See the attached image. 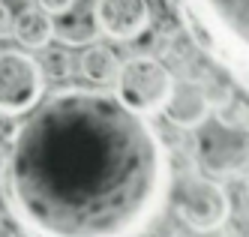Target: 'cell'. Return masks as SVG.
<instances>
[{"label": "cell", "mask_w": 249, "mask_h": 237, "mask_svg": "<svg viewBox=\"0 0 249 237\" xmlns=\"http://www.w3.org/2000/svg\"><path fill=\"white\" fill-rule=\"evenodd\" d=\"M165 3H168L171 9H180V3H183V0H165Z\"/></svg>", "instance_id": "18"}, {"label": "cell", "mask_w": 249, "mask_h": 237, "mask_svg": "<svg viewBox=\"0 0 249 237\" xmlns=\"http://www.w3.org/2000/svg\"><path fill=\"white\" fill-rule=\"evenodd\" d=\"M168 195L165 138L108 90L39 99L0 153V201L27 237H141Z\"/></svg>", "instance_id": "1"}, {"label": "cell", "mask_w": 249, "mask_h": 237, "mask_svg": "<svg viewBox=\"0 0 249 237\" xmlns=\"http://www.w3.org/2000/svg\"><path fill=\"white\" fill-rule=\"evenodd\" d=\"M51 18L39 6H24L18 15H12V33L24 48H42L51 42Z\"/></svg>", "instance_id": "10"}, {"label": "cell", "mask_w": 249, "mask_h": 237, "mask_svg": "<svg viewBox=\"0 0 249 237\" xmlns=\"http://www.w3.org/2000/svg\"><path fill=\"white\" fill-rule=\"evenodd\" d=\"M6 30H12V9L0 0V33H6Z\"/></svg>", "instance_id": "15"}, {"label": "cell", "mask_w": 249, "mask_h": 237, "mask_svg": "<svg viewBox=\"0 0 249 237\" xmlns=\"http://www.w3.org/2000/svg\"><path fill=\"white\" fill-rule=\"evenodd\" d=\"M78 66H81V75L90 81V84L108 87V84H114V78H117L120 60H117V54H114L108 45H93V42H90V45L84 48Z\"/></svg>", "instance_id": "11"}, {"label": "cell", "mask_w": 249, "mask_h": 237, "mask_svg": "<svg viewBox=\"0 0 249 237\" xmlns=\"http://www.w3.org/2000/svg\"><path fill=\"white\" fill-rule=\"evenodd\" d=\"M177 216L195 234H216L231 219V198L210 177H189L177 192Z\"/></svg>", "instance_id": "5"}, {"label": "cell", "mask_w": 249, "mask_h": 237, "mask_svg": "<svg viewBox=\"0 0 249 237\" xmlns=\"http://www.w3.org/2000/svg\"><path fill=\"white\" fill-rule=\"evenodd\" d=\"M210 114L225 129H246V96H243V90H237V93L225 90L216 102H210Z\"/></svg>", "instance_id": "12"}, {"label": "cell", "mask_w": 249, "mask_h": 237, "mask_svg": "<svg viewBox=\"0 0 249 237\" xmlns=\"http://www.w3.org/2000/svg\"><path fill=\"white\" fill-rule=\"evenodd\" d=\"M114 87H117L114 96L126 108L150 117V114H159L165 108L171 90H174V75L159 57L135 54L126 63H120Z\"/></svg>", "instance_id": "3"}, {"label": "cell", "mask_w": 249, "mask_h": 237, "mask_svg": "<svg viewBox=\"0 0 249 237\" xmlns=\"http://www.w3.org/2000/svg\"><path fill=\"white\" fill-rule=\"evenodd\" d=\"M0 237H18V231H15L9 222H0Z\"/></svg>", "instance_id": "17"}, {"label": "cell", "mask_w": 249, "mask_h": 237, "mask_svg": "<svg viewBox=\"0 0 249 237\" xmlns=\"http://www.w3.org/2000/svg\"><path fill=\"white\" fill-rule=\"evenodd\" d=\"M45 96L39 60L21 48H0V117H21Z\"/></svg>", "instance_id": "4"}, {"label": "cell", "mask_w": 249, "mask_h": 237, "mask_svg": "<svg viewBox=\"0 0 249 237\" xmlns=\"http://www.w3.org/2000/svg\"><path fill=\"white\" fill-rule=\"evenodd\" d=\"M183 27L189 39L207 51L240 90L249 75V0H183Z\"/></svg>", "instance_id": "2"}, {"label": "cell", "mask_w": 249, "mask_h": 237, "mask_svg": "<svg viewBox=\"0 0 249 237\" xmlns=\"http://www.w3.org/2000/svg\"><path fill=\"white\" fill-rule=\"evenodd\" d=\"M42 57H39V69L45 78H54V81H63L69 75V54L63 51V45H42Z\"/></svg>", "instance_id": "13"}, {"label": "cell", "mask_w": 249, "mask_h": 237, "mask_svg": "<svg viewBox=\"0 0 249 237\" xmlns=\"http://www.w3.org/2000/svg\"><path fill=\"white\" fill-rule=\"evenodd\" d=\"M198 162L201 168L219 177H234L246 171V141L243 129H225V126H207L198 135Z\"/></svg>", "instance_id": "6"}, {"label": "cell", "mask_w": 249, "mask_h": 237, "mask_svg": "<svg viewBox=\"0 0 249 237\" xmlns=\"http://www.w3.org/2000/svg\"><path fill=\"white\" fill-rule=\"evenodd\" d=\"M162 111L168 123L177 126V129H201L210 117V93L195 81H186V84L174 81V90Z\"/></svg>", "instance_id": "8"}, {"label": "cell", "mask_w": 249, "mask_h": 237, "mask_svg": "<svg viewBox=\"0 0 249 237\" xmlns=\"http://www.w3.org/2000/svg\"><path fill=\"white\" fill-rule=\"evenodd\" d=\"M36 6L45 9L48 15H60V12H66L69 6H75V0H36Z\"/></svg>", "instance_id": "14"}, {"label": "cell", "mask_w": 249, "mask_h": 237, "mask_svg": "<svg viewBox=\"0 0 249 237\" xmlns=\"http://www.w3.org/2000/svg\"><path fill=\"white\" fill-rule=\"evenodd\" d=\"M234 237H246V216L237 213V228H234Z\"/></svg>", "instance_id": "16"}, {"label": "cell", "mask_w": 249, "mask_h": 237, "mask_svg": "<svg viewBox=\"0 0 249 237\" xmlns=\"http://www.w3.org/2000/svg\"><path fill=\"white\" fill-rule=\"evenodd\" d=\"M93 18L99 36H108L114 42H132L150 27V3L147 0H96Z\"/></svg>", "instance_id": "7"}, {"label": "cell", "mask_w": 249, "mask_h": 237, "mask_svg": "<svg viewBox=\"0 0 249 237\" xmlns=\"http://www.w3.org/2000/svg\"><path fill=\"white\" fill-rule=\"evenodd\" d=\"M51 39H57L60 45H69V48H84V45L96 42L99 27H96L93 9L69 6L66 12H60L57 21H51Z\"/></svg>", "instance_id": "9"}]
</instances>
